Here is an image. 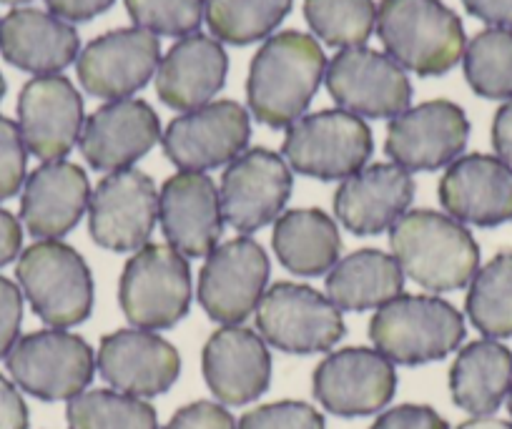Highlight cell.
I'll return each instance as SVG.
<instances>
[{
  "mask_svg": "<svg viewBox=\"0 0 512 429\" xmlns=\"http://www.w3.org/2000/svg\"><path fill=\"white\" fill-rule=\"evenodd\" d=\"M374 28L387 56L417 76H442L465 56V28L442 0H382Z\"/></svg>",
  "mask_w": 512,
  "mask_h": 429,
  "instance_id": "obj_3",
  "label": "cell"
},
{
  "mask_svg": "<svg viewBox=\"0 0 512 429\" xmlns=\"http://www.w3.org/2000/svg\"><path fill=\"white\" fill-rule=\"evenodd\" d=\"M465 78L490 101L512 98V28H487L465 46Z\"/></svg>",
  "mask_w": 512,
  "mask_h": 429,
  "instance_id": "obj_34",
  "label": "cell"
},
{
  "mask_svg": "<svg viewBox=\"0 0 512 429\" xmlns=\"http://www.w3.org/2000/svg\"><path fill=\"white\" fill-rule=\"evenodd\" d=\"M18 128L28 154L63 161L83 131V98L63 76H38L18 96Z\"/></svg>",
  "mask_w": 512,
  "mask_h": 429,
  "instance_id": "obj_18",
  "label": "cell"
},
{
  "mask_svg": "<svg viewBox=\"0 0 512 429\" xmlns=\"http://www.w3.org/2000/svg\"><path fill=\"white\" fill-rule=\"evenodd\" d=\"M23 244L21 221L11 211L0 209V266L11 264Z\"/></svg>",
  "mask_w": 512,
  "mask_h": 429,
  "instance_id": "obj_46",
  "label": "cell"
},
{
  "mask_svg": "<svg viewBox=\"0 0 512 429\" xmlns=\"http://www.w3.org/2000/svg\"><path fill=\"white\" fill-rule=\"evenodd\" d=\"M507 409H510V417H512V384H510V392H507Z\"/></svg>",
  "mask_w": 512,
  "mask_h": 429,
  "instance_id": "obj_50",
  "label": "cell"
},
{
  "mask_svg": "<svg viewBox=\"0 0 512 429\" xmlns=\"http://www.w3.org/2000/svg\"><path fill=\"white\" fill-rule=\"evenodd\" d=\"M292 171L269 149L244 151L221 176V214L236 231L262 229L279 219L292 196Z\"/></svg>",
  "mask_w": 512,
  "mask_h": 429,
  "instance_id": "obj_15",
  "label": "cell"
},
{
  "mask_svg": "<svg viewBox=\"0 0 512 429\" xmlns=\"http://www.w3.org/2000/svg\"><path fill=\"white\" fill-rule=\"evenodd\" d=\"M161 138V123L146 101L121 98L98 108L83 121L81 154L96 171L131 169Z\"/></svg>",
  "mask_w": 512,
  "mask_h": 429,
  "instance_id": "obj_20",
  "label": "cell"
},
{
  "mask_svg": "<svg viewBox=\"0 0 512 429\" xmlns=\"http://www.w3.org/2000/svg\"><path fill=\"white\" fill-rule=\"evenodd\" d=\"M68 429H159L149 402L116 389H91L68 399Z\"/></svg>",
  "mask_w": 512,
  "mask_h": 429,
  "instance_id": "obj_33",
  "label": "cell"
},
{
  "mask_svg": "<svg viewBox=\"0 0 512 429\" xmlns=\"http://www.w3.org/2000/svg\"><path fill=\"white\" fill-rule=\"evenodd\" d=\"M304 18L327 46L359 48L377 26V6L374 0H304Z\"/></svg>",
  "mask_w": 512,
  "mask_h": 429,
  "instance_id": "obj_35",
  "label": "cell"
},
{
  "mask_svg": "<svg viewBox=\"0 0 512 429\" xmlns=\"http://www.w3.org/2000/svg\"><path fill=\"white\" fill-rule=\"evenodd\" d=\"M201 364L211 394L234 407L262 397L272 382V354L267 342L239 324L221 327L211 334Z\"/></svg>",
  "mask_w": 512,
  "mask_h": 429,
  "instance_id": "obj_23",
  "label": "cell"
},
{
  "mask_svg": "<svg viewBox=\"0 0 512 429\" xmlns=\"http://www.w3.org/2000/svg\"><path fill=\"white\" fill-rule=\"evenodd\" d=\"M116 0H46L51 16L61 18L66 23H86L91 18L101 16Z\"/></svg>",
  "mask_w": 512,
  "mask_h": 429,
  "instance_id": "obj_42",
  "label": "cell"
},
{
  "mask_svg": "<svg viewBox=\"0 0 512 429\" xmlns=\"http://www.w3.org/2000/svg\"><path fill=\"white\" fill-rule=\"evenodd\" d=\"M440 204L455 221L500 226L512 221V166L497 156L470 154L452 161L440 179Z\"/></svg>",
  "mask_w": 512,
  "mask_h": 429,
  "instance_id": "obj_22",
  "label": "cell"
},
{
  "mask_svg": "<svg viewBox=\"0 0 512 429\" xmlns=\"http://www.w3.org/2000/svg\"><path fill=\"white\" fill-rule=\"evenodd\" d=\"M96 367L116 392L146 399L174 387L181 357L174 344L149 329H118L101 339Z\"/></svg>",
  "mask_w": 512,
  "mask_h": 429,
  "instance_id": "obj_19",
  "label": "cell"
},
{
  "mask_svg": "<svg viewBox=\"0 0 512 429\" xmlns=\"http://www.w3.org/2000/svg\"><path fill=\"white\" fill-rule=\"evenodd\" d=\"M33 312L53 329L76 327L91 317L93 276L83 256L63 241H36L16 266Z\"/></svg>",
  "mask_w": 512,
  "mask_h": 429,
  "instance_id": "obj_5",
  "label": "cell"
},
{
  "mask_svg": "<svg viewBox=\"0 0 512 429\" xmlns=\"http://www.w3.org/2000/svg\"><path fill=\"white\" fill-rule=\"evenodd\" d=\"M415 199L410 171L397 164L364 166L342 181L334 194V214L357 236L382 234L407 214Z\"/></svg>",
  "mask_w": 512,
  "mask_h": 429,
  "instance_id": "obj_24",
  "label": "cell"
},
{
  "mask_svg": "<svg viewBox=\"0 0 512 429\" xmlns=\"http://www.w3.org/2000/svg\"><path fill=\"white\" fill-rule=\"evenodd\" d=\"M392 256L402 274L430 292H455L472 281L480 246L452 216L430 209L407 211L390 229Z\"/></svg>",
  "mask_w": 512,
  "mask_h": 429,
  "instance_id": "obj_2",
  "label": "cell"
},
{
  "mask_svg": "<svg viewBox=\"0 0 512 429\" xmlns=\"http://www.w3.org/2000/svg\"><path fill=\"white\" fill-rule=\"evenodd\" d=\"M294 0H206V23L216 41L249 46L267 38L292 11Z\"/></svg>",
  "mask_w": 512,
  "mask_h": 429,
  "instance_id": "obj_32",
  "label": "cell"
},
{
  "mask_svg": "<svg viewBox=\"0 0 512 429\" xmlns=\"http://www.w3.org/2000/svg\"><path fill=\"white\" fill-rule=\"evenodd\" d=\"M161 63V43L144 28H121L96 38L78 56V81L91 96L121 101L144 88Z\"/></svg>",
  "mask_w": 512,
  "mask_h": 429,
  "instance_id": "obj_17",
  "label": "cell"
},
{
  "mask_svg": "<svg viewBox=\"0 0 512 429\" xmlns=\"http://www.w3.org/2000/svg\"><path fill=\"white\" fill-rule=\"evenodd\" d=\"M269 281V259L249 236L216 246L199 274V304L214 322L234 327L256 312Z\"/></svg>",
  "mask_w": 512,
  "mask_h": 429,
  "instance_id": "obj_11",
  "label": "cell"
},
{
  "mask_svg": "<svg viewBox=\"0 0 512 429\" xmlns=\"http://www.w3.org/2000/svg\"><path fill=\"white\" fill-rule=\"evenodd\" d=\"M128 16L154 36H194L206 13V0H123Z\"/></svg>",
  "mask_w": 512,
  "mask_h": 429,
  "instance_id": "obj_36",
  "label": "cell"
},
{
  "mask_svg": "<svg viewBox=\"0 0 512 429\" xmlns=\"http://www.w3.org/2000/svg\"><path fill=\"white\" fill-rule=\"evenodd\" d=\"M6 367L23 392L43 402H61L86 392L96 372V354L76 334L43 329L18 339L8 352Z\"/></svg>",
  "mask_w": 512,
  "mask_h": 429,
  "instance_id": "obj_8",
  "label": "cell"
},
{
  "mask_svg": "<svg viewBox=\"0 0 512 429\" xmlns=\"http://www.w3.org/2000/svg\"><path fill=\"white\" fill-rule=\"evenodd\" d=\"M236 429H324V417L307 402H274L251 409Z\"/></svg>",
  "mask_w": 512,
  "mask_h": 429,
  "instance_id": "obj_37",
  "label": "cell"
},
{
  "mask_svg": "<svg viewBox=\"0 0 512 429\" xmlns=\"http://www.w3.org/2000/svg\"><path fill=\"white\" fill-rule=\"evenodd\" d=\"M164 429H236V422L221 404L201 399L181 407Z\"/></svg>",
  "mask_w": 512,
  "mask_h": 429,
  "instance_id": "obj_40",
  "label": "cell"
},
{
  "mask_svg": "<svg viewBox=\"0 0 512 429\" xmlns=\"http://www.w3.org/2000/svg\"><path fill=\"white\" fill-rule=\"evenodd\" d=\"M159 219V194L144 171H111L98 181L88 204L93 241L111 251H134L151 239Z\"/></svg>",
  "mask_w": 512,
  "mask_h": 429,
  "instance_id": "obj_14",
  "label": "cell"
},
{
  "mask_svg": "<svg viewBox=\"0 0 512 429\" xmlns=\"http://www.w3.org/2000/svg\"><path fill=\"white\" fill-rule=\"evenodd\" d=\"M0 429H28V407L16 384L0 374Z\"/></svg>",
  "mask_w": 512,
  "mask_h": 429,
  "instance_id": "obj_43",
  "label": "cell"
},
{
  "mask_svg": "<svg viewBox=\"0 0 512 429\" xmlns=\"http://www.w3.org/2000/svg\"><path fill=\"white\" fill-rule=\"evenodd\" d=\"M0 3H6V6H21V3H28V0H0Z\"/></svg>",
  "mask_w": 512,
  "mask_h": 429,
  "instance_id": "obj_49",
  "label": "cell"
},
{
  "mask_svg": "<svg viewBox=\"0 0 512 429\" xmlns=\"http://www.w3.org/2000/svg\"><path fill=\"white\" fill-rule=\"evenodd\" d=\"M249 113L236 101H216L174 118L164 133V154L181 171L219 169L244 154Z\"/></svg>",
  "mask_w": 512,
  "mask_h": 429,
  "instance_id": "obj_12",
  "label": "cell"
},
{
  "mask_svg": "<svg viewBox=\"0 0 512 429\" xmlns=\"http://www.w3.org/2000/svg\"><path fill=\"white\" fill-rule=\"evenodd\" d=\"M492 146L497 159L512 166V98H507L492 118Z\"/></svg>",
  "mask_w": 512,
  "mask_h": 429,
  "instance_id": "obj_45",
  "label": "cell"
},
{
  "mask_svg": "<svg viewBox=\"0 0 512 429\" xmlns=\"http://www.w3.org/2000/svg\"><path fill=\"white\" fill-rule=\"evenodd\" d=\"M91 204V184L81 166L48 161L23 184L21 221L36 239L53 241L76 229Z\"/></svg>",
  "mask_w": 512,
  "mask_h": 429,
  "instance_id": "obj_25",
  "label": "cell"
},
{
  "mask_svg": "<svg viewBox=\"0 0 512 429\" xmlns=\"http://www.w3.org/2000/svg\"><path fill=\"white\" fill-rule=\"evenodd\" d=\"M229 58L219 41L209 36H186L171 46L156 71V93L176 111H196L221 91Z\"/></svg>",
  "mask_w": 512,
  "mask_h": 429,
  "instance_id": "obj_27",
  "label": "cell"
},
{
  "mask_svg": "<svg viewBox=\"0 0 512 429\" xmlns=\"http://www.w3.org/2000/svg\"><path fill=\"white\" fill-rule=\"evenodd\" d=\"M324 81L337 106L359 118H395L412 101V83L405 68L364 46L339 51L327 63Z\"/></svg>",
  "mask_w": 512,
  "mask_h": 429,
  "instance_id": "obj_10",
  "label": "cell"
},
{
  "mask_svg": "<svg viewBox=\"0 0 512 429\" xmlns=\"http://www.w3.org/2000/svg\"><path fill=\"white\" fill-rule=\"evenodd\" d=\"M317 402L337 417H367L392 402L397 392L395 364L367 347H347L329 354L314 369Z\"/></svg>",
  "mask_w": 512,
  "mask_h": 429,
  "instance_id": "obj_13",
  "label": "cell"
},
{
  "mask_svg": "<svg viewBox=\"0 0 512 429\" xmlns=\"http://www.w3.org/2000/svg\"><path fill=\"white\" fill-rule=\"evenodd\" d=\"M23 322V294L11 279L0 276V359L18 342Z\"/></svg>",
  "mask_w": 512,
  "mask_h": 429,
  "instance_id": "obj_39",
  "label": "cell"
},
{
  "mask_svg": "<svg viewBox=\"0 0 512 429\" xmlns=\"http://www.w3.org/2000/svg\"><path fill=\"white\" fill-rule=\"evenodd\" d=\"M457 429H512V422H505V419L497 417H475L462 422Z\"/></svg>",
  "mask_w": 512,
  "mask_h": 429,
  "instance_id": "obj_47",
  "label": "cell"
},
{
  "mask_svg": "<svg viewBox=\"0 0 512 429\" xmlns=\"http://www.w3.org/2000/svg\"><path fill=\"white\" fill-rule=\"evenodd\" d=\"M462 6L487 26L512 28V0H462Z\"/></svg>",
  "mask_w": 512,
  "mask_h": 429,
  "instance_id": "obj_44",
  "label": "cell"
},
{
  "mask_svg": "<svg viewBox=\"0 0 512 429\" xmlns=\"http://www.w3.org/2000/svg\"><path fill=\"white\" fill-rule=\"evenodd\" d=\"M470 138V121L452 101H427L395 116L384 151L407 171H435L460 159Z\"/></svg>",
  "mask_w": 512,
  "mask_h": 429,
  "instance_id": "obj_16",
  "label": "cell"
},
{
  "mask_svg": "<svg viewBox=\"0 0 512 429\" xmlns=\"http://www.w3.org/2000/svg\"><path fill=\"white\" fill-rule=\"evenodd\" d=\"M191 269L169 244H146L126 261L118 302L136 329H169L191 309Z\"/></svg>",
  "mask_w": 512,
  "mask_h": 429,
  "instance_id": "obj_6",
  "label": "cell"
},
{
  "mask_svg": "<svg viewBox=\"0 0 512 429\" xmlns=\"http://www.w3.org/2000/svg\"><path fill=\"white\" fill-rule=\"evenodd\" d=\"M3 96H6V78L0 73V101H3Z\"/></svg>",
  "mask_w": 512,
  "mask_h": 429,
  "instance_id": "obj_48",
  "label": "cell"
},
{
  "mask_svg": "<svg viewBox=\"0 0 512 429\" xmlns=\"http://www.w3.org/2000/svg\"><path fill=\"white\" fill-rule=\"evenodd\" d=\"M405 274L395 256L377 249H359L337 261L327 276V299L337 309L364 312L379 309L402 294Z\"/></svg>",
  "mask_w": 512,
  "mask_h": 429,
  "instance_id": "obj_29",
  "label": "cell"
},
{
  "mask_svg": "<svg viewBox=\"0 0 512 429\" xmlns=\"http://www.w3.org/2000/svg\"><path fill=\"white\" fill-rule=\"evenodd\" d=\"M369 429H450L445 419L425 404H400L390 412L379 414Z\"/></svg>",
  "mask_w": 512,
  "mask_h": 429,
  "instance_id": "obj_41",
  "label": "cell"
},
{
  "mask_svg": "<svg viewBox=\"0 0 512 429\" xmlns=\"http://www.w3.org/2000/svg\"><path fill=\"white\" fill-rule=\"evenodd\" d=\"M279 264L297 276H319L339 261V229L324 211L294 209L277 219L272 234Z\"/></svg>",
  "mask_w": 512,
  "mask_h": 429,
  "instance_id": "obj_30",
  "label": "cell"
},
{
  "mask_svg": "<svg viewBox=\"0 0 512 429\" xmlns=\"http://www.w3.org/2000/svg\"><path fill=\"white\" fill-rule=\"evenodd\" d=\"M259 337L289 354H317L344 337L342 309L307 284L279 281L256 307Z\"/></svg>",
  "mask_w": 512,
  "mask_h": 429,
  "instance_id": "obj_9",
  "label": "cell"
},
{
  "mask_svg": "<svg viewBox=\"0 0 512 429\" xmlns=\"http://www.w3.org/2000/svg\"><path fill=\"white\" fill-rule=\"evenodd\" d=\"M81 48L76 28L36 8H16L0 21V53L11 66L36 76H56Z\"/></svg>",
  "mask_w": 512,
  "mask_h": 429,
  "instance_id": "obj_26",
  "label": "cell"
},
{
  "mask_svg": "<svg viewBox=\"0 0 512 429\" xmlns=\"http://www.w3.org/2000/svg\"><path fill=\"white\" fill-rule=\"evenodd\" d=\"M512 384V352L497 339H477L460 349L450 369L452 402L475 417H490Z\"/></svg>",
  "mask_w": 512,
  "mask_h": 429,
  "instance_id": "obj_28",
  "label": "cell"
},
{
  "mask_svg": "<svg viewBox=\"0 0 512 429\" xmlns=\"http://www.w3.org/2000/svg\"><path fill=\"white\" fill-rule=\"evenodd\" d=\"M282 151L297 174L317 181H344L367 166L374 141L362 118L334 108L294 121L287 128Z\"/></svg>",
  "mask_w": 512,
  "mask_h": 429,
  "instance_id": "obj_7",
  "label": "cell"
},
{
  "mask_svg": "<svg viewBox=\"0 0 512 429\" xmlns=\"http://www.w3.org/2000/svg\"><path fill=\"white\" fill-rule=\"evenodd\" d=\"M465 307L470 322L487 339L512 337V249L477 269Z\"/></svg>",
  "mask_w": 512,
  "mask_h": 429,
  "instance_id": "obj_31",
  "label": "cell"
},
{
  "mask_svg": "<svg viewBox=\"0 0 512 429\" xmlns=\"http://www.w3.org/2000/svg\"><path fill=\"white\" fill-rule=\"evenodd\" d=\"M369 339L392 364L415 367L455 352L465 339V319L445 299L400 294L377 309Z\"/></svg>",
  "mask_w": 512,
  "mask_h": 429,
  "instance_id": "obj_4",
  "label": "cell"
},
{
  "mask_svg": "<svg viewBox=\"0 0 512 429\" xmlns=\"http://www.w3.org/2000/svg\"><path fill=\"white\" fill-rule=\"evenodd\" d=\"M159 221L166 241L184 256H209L224 231L219 189L199 171L169 176L159 194Z\"/></svg>",
  "mask_w": 512,
  "mask_h": 429,
  "instance_id": "obj_21",
  "label": "cell"
},
{
  "mask_svg": "<svg viewBox=\"0 0 512 429\" xmlns=\"http://www.w3.org/2000/svg\"><path fill=\"white\" fill-rule=\"evenodd\" d=\"M28 149L21 128L11 118L0 116V201L13 199L26 184Z\"/></svg>",
  "mask_w": 512,
  "mask_h": 429,
  "instance_id": "obj_38",
  "label": "cell"
},
{
  "mask_svg": "<svg viewBox=\"0 0 512 429\" xmlns=\"http://www.w3.org/2000/svg\"><path fill=\"white\" fill-rule=\"evenodd\" d=\"M327 73V58L312 36L284 31L269 38L251 61L246 98L264 126L289 128L304 116Z\"/></svg>",
  "mask_w": 512,
  "mask_h": 429,
  "instance_id": "obj_1",
  "label": "cell"
}]
</instances>
